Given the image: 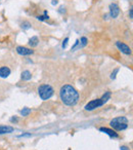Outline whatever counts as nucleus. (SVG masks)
<instances>
[{"instance_id":"nucleus-1","label":"nucleus","mask_w":133,"mask_h":150,"mask_svg":"<svg viewBox=\"0 0 133 150\" xmlns=\"http://www.w3.org/2000/svg\"><path fill=\"white\" fill-rule=\"evenodd\" d=\"M60 100L66 106H74L79 100V93L76 91L74 86L66 84L60 88Z\"/></svg>"},{"instance_id":"nucleus-2","label":"nucleus","mask_w":133,"mask_h":150,"mask_svg":"<svg viewBox=\"0 0 133 150\" xmlns=\"http://www.w3.org/2000/svg\"><path fill=\"white\" fill-rule=\"evenodd\" d=\"M110 99H111V93L106 92L100 99H96V100H93V101H91V102L88 103V104H86L85 109L88 111H92V110H94V109L104 105Z\"/></svg>"},{"instance_id":"nucleus-3","label":"nucleus","mask_w":133,"mask_h":150,"mask_svg":"<svg viewBox=\"0 0 133 150\" xmlns=\"http://www.w3.org/2000/svg\"><path fill=\"white\" fill-rule=\"evenodd\" d=\"M110 125L116 131H124V129H126L128 127V119L123 116L117 117V118H114L111 121Z\"/></svg>"},{"instance_id":"nucleus-4","label":"nucleus","mask_w":133,"mask_h":150,"mask_svg":"<svg viewBox=\"0 0 133 150\" xmlns=\"http://www.w3.org/2000/svg\"><path fill=\"white\" fill-rule=\"evenodd\" d=\"M38 94L42 100H48L53 96V88L49 84H42L38 88Z\"/></svg>"},{"instance_id":"nucleus-5","label":"nucleus","mask_w":133,"mask_h":150,"mask_svg":"<svg viewBox=\"0 0 133 150\" xmlns=\"http://www.w3.org/2000/svg\"><path fill=\"white\" fill-rule=\"evenodd\" d=\"M120 13V8L116 3H111L110 4V17L113 19H116Z\"/></svg>"},{"instance_id":"nucleus-6","label":"nucleus","mask_w":133,"mask_h":150,"mask_svg":"<svg viewBox=\"0 0 133 150\" xmlns=\"http://www.w3.org/2000/svg\"><path fill=\"white\" fill-rule=\"evenodd\" d=\"M116 45H117V47L119 48V50H121V52H123V54H131V48L129 47L127 44H125V43H123V42H121V41H117L116 42Z\"/></svg>"},{"instance_id":"nucleus-7","label":"nucleus","mask_w":133,"mask_h":150,"mask_svg":"<svg viewBox=\"0 0 133 150\" xmlns=\"http://www.w3.org/2000/svg\"><path fill=\"white\" fill-rule=\"evenodd\" d=\"M17 52L21 56H30V54H34V50H32L31 48L25 47V46H18Z\"/></svg>"},{"instance_id":"nucleus-8","label":"nucleus","mask_w":133,"mask_h":150,"mask_svg":"<svg viewBox=\"0 0 133 150\" xmlns=\"http://www.w3.org/2000/svg\"><path fill=\"white\" fill-rule=\"evenodd\" d=\"M10 75V69L6 66H3L0 68V77L1 78H6Z\"/></svg>"},{"instance_id":"nucleus-9","label":"nucleus","mask_w":133,"mask_h":150,"mask_svg":"<svg viewBox=\"0 0 133 150\" xmlns=\"http://www.w3.org/2000/svg\"><path fill=\"white\" fill-rule=\"evenodd\" d=\"M99 131L108 134V135L110 136V137H112V138H118L119 137V135L116 133V132L113 131V129H108V127H100Z\"/></svg>"},{"instance_id":"nucleus-10","label":"nucleus","mask_w":133,"mask_h":150,"mask_svg":"<svg viewBox=\"0 0 133 150\" xmlns=\"http://www.w3.org/2000/svg\"><path fill=\"white\" fill-rule=\"evenodd\" d=\"M13 129L11 127H0V135H3V134H9L13 133Z\"/></svg>"},{"instance_id":"nucleus-11","label":"nucleus","mask_w":133,"mask_h":150,"mask_svg":"<svg viewBox=\"0 0 133 150\" xmlns=\"http://www.w3.org/2000/svg\"><path fill=\"white\" fill-rule=\"evenodd\" d=\"M38 43H39V38H38L37 36H33V37L30 38L29 44L32 46V47H35V46H37Z\"/></svg>"},{"instance_id":"nucleus-12","label":"nucleus","mask_w":133,"mask_h":150,"mask_svg":"<svg viewBox=\"0 0 133 150\" xmlns=\"http://www.w3.org/2000/svg\"><path fill=\"white\" fill-rule=\"evenodd\" d=\"M31 77H32V75H31V72H30V71H28V70L23 71V73H22V79L29 80V79H31Z\"/></svg>"},{"instance_id":"nucleus-13","label":"nucleus","mask_w":133,"mask_h":150,"mask_svg":"<svg viewBox=\"0 0 133 150\" xmlns=\"http://www.w3.org/2000/svg\"><path fill=\"white\" fill-rule=\"evenodd\" d=\"M49 19V17H48V13L47 11H44V15L43 16H38L37 17V20H39V21H45V20H48Z\"/></svg>"},{"instance_id":"nucleus-14","label":"nucleus","mask_w":133,"mask_h":150,"mask_svg":"<svg viewBox=\"0 0 133 150\" xmlns=\"http://www.w3.org/2000/svg\"><path fill=\"white\" fill-rule=\"evenodd\" d=\"M21 27H22V29L23 30H28V29H30L31 28V24L29 23V22H23L22 23V25H21Z\"/></svg>"},{"instance_id":"nucleus-15","label":"nucleus","mask_w":133,"mask_h":150,"mask_svg":"<svg viewBox=\"0 0 133 150\" xmlns=\"http://www.w3.org/2000/svg\"><path fill=\"white\" fill-rule=\"evenodd\" d=\"M80 42H81V44L79 43V48H80V47H84V46H86V44H87L88 40H87V38H86V37H82V38H81V40H80Z\"/></svg>"},{"instance_id":"nucleus-16","label":"nucleus","mask_w":133,"mask_h":150,"mask_svg":"<svg viewBox=\"0 0 133 150\" xmlns=\"http://www.w3.org/2000/svg\"><path fill=\"white\" fill-rule=\"evenodd\" d=\"M30 113H31V109H29V108H24L23 110L21 111V114L23 115V116H28Z\"/></svg>"},{"instance_id":"nucleus-17","label":"nucleus","mask_w":133,"mask_h":150,"mask_svg":"<svg viewBox=\"0 0 133 150\" xmlns=\"http://www.w3.org/2000/svg\"><path fill=\"white\" fill-rule=\"evenodd\" d=\"M118 72H119V68L115 69L114 72H113L112 74H111V78H112V79H115V78H116V74H117Z\"/></svg>"},{"instance_id":"nucleus-18","label":"nucleus","mask_w":133,"mask_h":150,"mask_svg":"<svg viewBox=\"0 0 133 150\" xmlns=\"http://www.w3.org/2000/svg\"><path fill=\"white\" fill-rule=\"evenodd\" d=\"M68 41H69V38H68V37L64 38V40L62 41V48H66V44H68Z\"/></svg>"},{"instance_id":"nucleus-19","label":"nucleus","mask_w":133,"mask_h":150,"mask_svg":"<svg viewBox=\"0 0 133 150\" xmlns=\"http://www.w3.org/2000/svg\"><path fill=\"white\" fill-rule=\"evenodd\" d=\"M79 40H76V42H75V44H74L73 46H72V50H76V47H77L78 45H79Z\"/></svg>"},{"instance_id":"nucleus-20","label":"nucleus","mask_w":133,"mask_h":150,"mask_svg":"<svg viewBox=\"0 0 133 150\" xmlns=\"http://www.w3.org/2000/svg\"><path fill=\"white\" fill-rule=\"evenodd\" d=\"M60 13H66V8H64V6H62H62H60Z\"/></svg>"},{"instance_id":"nucleus-21","label":"nucleus","mask_w":133,"mask_h":150,"mask_svg":"<svg viewBox=\"0 0 133 150\" xmlns=\"http://www.w3.org/2000/svg\"><path fill=\"white\" fill-rule=\"evenodd\" d=\"M129 17H130V19H133V9H130V11H129Z\"/></svg>"},{"instance_id":"nucleus-22","label":"nucleus","mask_w":133,"mask_h":150,"mask_svg":"<svg viewBox=\"0 0 133 150\" xmlns=\"http://www.w3.org/2000/svg\"><path fill=\"white\" fill-rule=\"evenodd\" d=\"M121 150H129V148L127 147V146H122V147L120 148Z\"/></svg>"},{"instance_id":"nucleus-23","label":"nucleus","mask_w":133,"mask_h":150,"mask_svg":"<svg viewBox=\"0 0 133 150\" xmlns=\"http://www.w3.org/2000/svg\"><path fill=\"white\" fill-rule=\"evenodd\" d=\"M57 3H58V1H57V0H52L51 4H52V5H55V4H57Z\"/></svg>"}]
</instances>
